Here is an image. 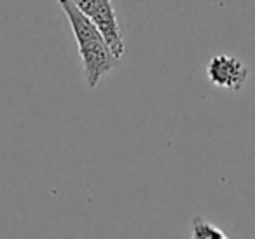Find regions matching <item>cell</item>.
I'll return each instance as SVG.
<instances>
[{"mask_svg":"<svg viewBox=\"0 0 255 239\" xmlns=\"http://www.w3.org/2000/svg\"><path fill=\"white\" fill-rule=\"evenodd\" d=\"M58 2L74 32L82 67H84L86 82L89 88L95 89L119 60L110 51L103 33L72 0H58Z\"/></svg>","mask_w":255,"mask_h":239,"instance_id":"cell-1","label":"cell"},{"mask_svg":"<svg viewBox=\"0 0 255 239\" xmlns=\"http://www.w3.org/2000/svg\"><path fill=\"white\" fill-rule=\"evenodd\" d=\"M89 19L96 25V28L103 33L110 51L117 60H121L126 51L124 37L114 11L112 0H72Z\"/></svg>","mask_w":255,"mask_h":239,"instance_id":"cell-2","label":"cell"},{"mask_svg":"<svg viewBox=\"0 0 255 239\" xmlns=\"http://www.w3.org/2000/svg\"><path fill=\"white\" fill-rule=\"evenodd\" d=\"M206 75L215 88L240 91L247 84L250 70L247 63H243L240 58L231 56V54H217L208 61Z\"/></svg>","mask_w":255,"mask_h":239,"instance_id":"cell-3","label":"cell"},{"mask_svg":"<svg viewBox=\"0 0 255 239\" xmlns=\"http://www.w3.org/2000/svg\"><path fill=\"white\" fill-rule=\"evenodd\" d=\"M192 238L196 239H227V234L222 229L215 227L212 222L203 217L192 218Z\"/></svg>","mask_w":255,"mask_h":239,"instance_id":"cell-4","label":"cell"}]
</instances>
